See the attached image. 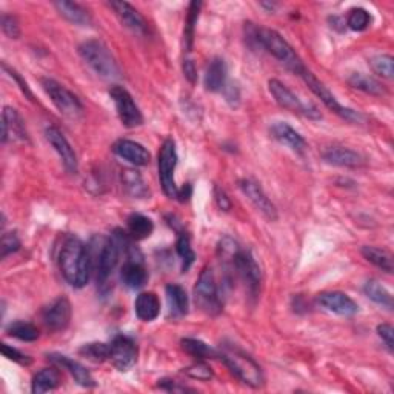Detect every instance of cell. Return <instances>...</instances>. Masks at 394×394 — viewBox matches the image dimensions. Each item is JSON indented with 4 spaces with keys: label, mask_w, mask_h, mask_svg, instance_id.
Here are the masks:
<instances>
[{
    "label": "cell",
    "mask_w": 394,
    "mask_h": 394,
    "mask_svg": "<svg viewBox=\"0 0 394 394\" xmlns=\"http://www.w3.org/2000/svg\"><path fill=\"white\" fill-rule=\"evenodd\" d=\"M121 276L123 283L133 290L142 288L148 282V271L142 265V262L136 261V259H130L128 262H125Z\"/></svg>",
    "instance_id": "d4e9b609"
},
{
    "label": "cell",
    "mask_w": 394,
    "mask_h": 394,
    "mask_svg": "<svg viewBox=\"0 0 394 394\" xmlns=\"http://www.w3.org/2000/svg\"><path fill=\"white\" fill-rule=\"evenodd\" d=\"M2 353L6 359L14 360V362H19V364H30L31 359L28 356H25L23 353H20L19 350H16L13 347H8L6 343H2Z\"/></svg>",
    "instance_id": "7dc6e473"
},
{
    "label": "cell",
    "mask_w": 394,
    "mask_h": 394,
    "mask_svg": "<svg viewBox=\"0 0 394 394\" xmlns=\"http://www.w3.org/2000/svg\"><path fill=\"white\" fill-rule=\"evenodd\" d=\"M134 312L140 321L151 322L161 314V300L151 291L140 293L134 302Z\"/></svg>",
    "instance_id": "cb8c5ba5"
},
{
    "label": "cell",
    "mask_w": 394,
    "mask_h": 394,
    "mask_svg": "<svg viewBox=\"0 0 394 394\" xmlns=\"http://www.w3.org/2000/svg\"><path fill=\"white\" fill-rule=\"evenodd\" d=\"M122 187L134 199H145L149 196V190L144 178H142L140 173L136 170L122 171Z\"/></svg>",
    "instance_id": "f1b7e54d"
},
{
    "label": "cell",
    "mask_w": 394,
    "mask_h": 394,
    "mask_svg": "<svg viewBox=\"0 0 394 394\" xmlns=\"http://www.w3.org/2000/svg\"><path fill=\"white\" fill-rule=\"evenodd\" d=\"M113 153L116 156H119L123 161H127L136 166H145L149 164L151 156L148 153V149L137 144L134 140H128V139H119L113 145Z\"/></svg>",
    "instance_id": "d6986e66"
},
{
    "label": "cell",
    "mask_w": 394,
    "mask_h": 394,
    "mask_svg": "<svg viewBox=\"0 0 394 394\" xmlns=\"http://www.w3.org/2000/svg\"><path fill=\"white\" fill-rule=\"evenodd\" d=\"M42 88L47 93V96L51 99V102L57 108L61 114L70 117V119H79L83 113V105L79 97L70 90H66L61 83L54 79L44 78L40 80Z\"/></svg>",
    "instance_id": "ba28073f"
},
{
    "label": "cell",
    "mask_w": 394,
    "mask_h": 394,
    "mask_svg": "<svg viewBox=\"0 0 394 394\" xmlns=\"http://www.w3.org/2000/svg\"><path fill=\"white\" fill-rule=\"evenodd\" d=\"M371 68L376 74H379L383 79H393L394 75V61L388 54L374 56L370 61Z\"/></svg>",
    "instance_id": "60d3db41"
},
{
    "label": "cell",
    "mask_w": 394,
    "mask_h": 394,
    "mask_svg": "<svg viewBox=\"0 0 394 394\" xmlns=\"http://www.w3.org/2000/svg\"><path fill=\"white\" fill-rule=\"evenodd\" d=\"M159 388H162V390L168 391V393H187V391H192L191 388L183 387V385H179V382L170 381V379L159 381Z\"/></svg>",
    "instance_id": "c3c4849f"
},
{
    "label": "cell",
    "mask_w": 394,
    "mask_h": 394,
    "mask_svg": "<svg viewBox=\"0 0 394 394\" xmlns=\"http://www.w3.org/2000/svg\"><path fill=\"white\" fill-rule=\"evenodd\" d=\"M47 140L49 142V145L54 148L56 153L61 157V161L65 166V170L68 171L70 174H75L79 170V161H78V154H75L74 148L71 147V144L66 137L63 136V133L56 128V127H49L45 131Z\"/></svg>",
    "instance_id": "9a60e30c"
},
{
    "label": "cell",
    "mask_w": 394,
    "mask_h": 394,
    "mask_svg": "<svg viewBox=\"0 0 394 394\" xmlns=\"http://www.w3.org/2000/svg\"><path fill=\"white\" fill-rule=\"evenodd\" d=\"M176 251H178V254L182 259V270L183 271H188V268L195 264V259L196 254L195 251L191 248V242L187 233H180L178 242H176Z\"/></svg>",
    "instance_id": "f35d334b"
},
{
    "label": "cell",
    "mask_w": 394,
    "mask_h": 394,
    "mask_svg": "<svg viewBox=\"0 0 394 394\" xmlns=\"http://www.w3.org/2000/svg\"><path fill=\"white\" fill-rule=\"evenodd\" d=\"M231 270L236 273L238 278L244 282L245 288L251 296H256L259 288H261V268H259L254 256L251 254V251L239 248L228 262H226Z\"/></svg>",
    "instance_id": "8992f818"
},
{
    "label": "cell",
    "mask_w": 394,
    "mask_h": 394,
    "mask_svg": "<svg viewBox=\"0 0 394 394\" xmlns=\"http://www.w3.org/2000/svg\"><path fill=\"white\" fill-rule=\"evenodd\" d=\"M61 385V374L54 368H44L32 377L31 391L35 394H42L56 390Z\"/></svg>",
    "instance_id": "f546056e"
},
{
    "label": "cell",
    "mask_w": 394,
    "mask_h": 394,
    "mask_svg": "<svg viewBox=\"0 0 394 394\" xmlns=\"http://www.w3.org/2000/svg\"><path fill=\"white\" fill-rule=\"evenodd\" d=\"M195 302L199 309L209 316H217L223 308V302L219 293V285L216 276L209 266H205L200 273L195 287Z\"/></svg>",
    "instance_id": "5b68a950"
},
{
    "label": "cell",
    "mask_w": 394,
    "mask_h": 394,
    "mask_svg": "<svg viewBox=\"0 0 394 394\" xmlns=\"http://www.w3.org/2000/svg\"><path fill=\"white\" fill-rule=\"evenodd\" d=\"M317 304L324 309L338 316H355L359 312L356 302L340 291H325L317 296Z\"/></svg>",
    "instance_id": "e0dca14e"
},
{
    "label": "cell",
    "mask_w": 394,
    "mask_h": 394,
    "mask_svg": "<svg viewBox=\"0 0 394 394\" xmlns=\"http://www.w3.org/2000/svg\"><path fill=\"white\" fill-rule=\"evenodd\" d=\"M121 257V244L116 238L105 239L100 245V250L96 259V278L100 285H104L108 279L111 278L113 271L119 264Z\"/></svg>",
    "instance_id": "7c38bea8"
},
{
    "label": "cell",
    "mask_w": 394,
    "mask_h": 394,
    "mask_svg": "<svg viewBox=\"0 0 394 394\" xmlns=\"http://www.w3.org/2000/svg\"><path fill=\"white\" fill-rule=\"evenodd\" d=\"M226 82V65L223 62V59L221 57H214L211 62L208 63L207 71H205V88L208 91H221L225 87Z\"/></svg>",
    "instance_id": "484cf974"
},
{
    "label": "cell",
    "mask_w": 394,
    "mask_h": 394,
    "mask_svg": "<svg viewBox=\"0 0 394 394\" xmlns=\"http://www.w3.org/2000/svg\"><path fill=\"white\" fill-rule=\"evenodd\" d=\"M6 331L11 338H16L22 342H35L40 336L37 326L28 322H14L8 326Z\"/></svg>",
    "instance_id": "8d00e7d4"
},
{
    "label": "cell",
    "mask_w": 394,
    "mask_h": 394,
    "mask_svg": "<svg viewBox=\"0 0 394 394\" xmlns=\"http://www.w3.org/2000/svg\"><path fill=\"white\" fill-rule=\"evenodd\" d=\"M348 83L355 90L364 91V93H367V94H371V96H383L385 94V90L381 82H377L374 78H370V75L362 74V73L351 74L348 78Z\"/></svg>",
    "instance_id": "1f68e13d"
},
{
    "label": "cell",
    "mask_w": 394,
    "mask_h": 394,
    "mask_svg": "<svg viewBox=\"0 0 394 394\" xmlns=\"http://www.w3.org/2000/svg\"><path fill=\"white\" fill-rule=\"evenodd\" d=\"M110 97L113 99L117 116H119L123 127L136 128L144 123V116H142L137 104L134 102L133 96L127 90L119 85H114L110 90Z\"/></svg>",
    "instance_id": "8fae6325"
},
{
    "label": "cell",
    "mask_w": 394,
    "mask_h": 394,
    "mask_svg": "<svg viewBox=\"0 0 394 394\" xmlns=\"http://www.w3.org/2000/svg\"><path fill=\"white\" fill-rule=\"evenodd\" d=\"M2 68H4L8 74H10V78H11V79L16 80V83H18L19 88H20V91H22V93H23L25 96H27L30 100H35V96H32L31 90H30V87H28V83L22 79V75H20L18 71L13 70V68H10V66H8L5 62L2 63Z\"/></svg>",
    "instance_id": "f6af8a7d"
},
{
    "label": "cell",
    "mask_w": 394,
    "mask_h": 394,
    "mask_svg": "<svg viewBox=\"0 0 394 394\" xmlns=\"http://www.w3.org/2000/svg\"><path fill=\"white\" fill-rule=\"evenodd\" d=\"M200 8H202V4H200V2H191L190 4L187 22H185V30H183V49H185V53L191 51L192 42H195V28H196V22L199 19Z\"/></svg>",
    "instance_id": "d590c367"
},
{
    "label": "cell",
    "mask_w": 394,
    "mask_h": 394,
    "mask_svg": "<svg viewBox=\"0 0 394 394\" xmlns=\"http://www.w3.org/2000/svg\"><path fill=\"white\" fill-rule=\"evenodd\" d=\"M377 334H379V338L385 342V345L390 351H393L394 348V330L390 324H382L377 326Z\"/></svg>",
    "instance_id": "bcb514c9"
},
{
    "label": "cell",
    "mask_w": 394,
    "mask_h": 394,
    "mask_svg": "<svg viewBox=\"0 0 394 394\" xmlns=\"http://www.w3.org/2000/svg\"><path fill=\"white\" fill-rule=\"evenodd\" d=\"M110 360L119 371H128L137 362V345L127 336H116L110 343Z\"/></svg>",
    "instance_id": "5bb4252c"
},
{
    "label": "cell",
    "mask_w": 394,
    "mask_h": 394,
    "mask_svg": "<svg viewBox=\"0 0 394 394\" xmlns=\"http://www.w3.org/2000/svg\"><path fill=\"white\" fill-rule=\"evenodd\" d=\"M302 75V79L305 80V83L308 85V88L313 91V93L321 99V102L328 108V110H331L333 113H336L339 117H342V119H345L347 122H351V123H360L364 121V116L355 111V110H351V108H347V106H343L338 102V99L334 97V94L331 93V91L326 88L324 83L316 78V75L312 73V71H308L305 68V71L300 74Z\"/></svg>",
    "instance_id": "9c48e42d"
},
{
    "label": "cell",
    "mask_w": 394,
    "mask_h": 394,
    "mask_svg": "<svg viewBox=\"0 0 394 394\" xmlns=\"http://www.w3.org/2000/svg\"><path fill=\"white\" fill-rule=\"evenodd\" d=\"M239 188L247 196V199L251 202L259 213H261L266 221L274 222L278 219V209H276L274 204L265 195L262 187L253 179H242L239 180Z\"/></svg>",
    "instance_id": "4fadbf2b"
},
{
    "label": "cell",
    "mask_w": 394,
    "mask_h": 394,
    "mask_svg": "<svg viewBox=\"0 0 394 394\" xmlns=\"http://www.w3.org/2000/svg\"><path fill=\"white\" fill-rule=\"evenodd\" d=\"M48 357L59 367H62L63 370L68 371L74 377V381L80 385V387H85V388L96 387V381L93 379V376H91V373L82 364L75 362V360L66 357V356H62V355H49Z\"/></svg>",
    "instance_id": "603a6c76"
},
{
    "label": "cell",
    "mask_w": 394,
    "mask_h": 394,
    "mask_svg": "<svg viewBox=\"0 0 394 394\" xmlns=\"http://www.w3.org/2000/svg\"><path fill=\"white\" fill-rule=\"evenodd\" d=\"M20 248V239L18 238L16 233H4L2 234V242H0V250H2V257L10 256Z\"/></svg>",
    "instance_id": "7bdbcfd3"
},
{
    "label": "cell",
    "mask_w": 394,
    "mask_h": 394,
    "mask_svg": "<svg viewBox=\"0 0 394 394\" xmlns=\"http://www.w3.org/2000/svg\"><path fill=\"white\" fill-rule=\"evenodd\" d=\"M259 45L264 47L268 53L274 56L278 61L288 68L291 73L302 74L305 71V66L302 63L300 57L296 54L295 49L285 40L278 31L274 30H259L257 35Z\"/></svg>",
    "instance_id": "277c9868"
},
{
    "label": "cell",
    "mask_w": 394,
    "mask_h": 394,
    "mask_svg": "<svg viewBox=\"0 0 394 394\" xmlns=\"http://www.w3.org/2000/svg\"><path fill=\"white\" fill-rule=\"evenodd\" d=\"M183 74H185V78L188 79L190 83H196L197 80V70H196V65L190 59H185L183 61Z\"/></svg>",
    "instance_id": "f907efd6"
},
{
    "label": "cell",
    "mask_w": 394,
    "mask_h": 394,
    "mask_svg": "<svg viewBox=\"0 0 394 394\" xmlns=\"http://www.w3.org/2000/svg\"><path fill=\"white\" fill-rule=\"evenodd\" d=\"M183 373H185L188 377H191V379H196V381L213 379L211 368H209V365H207L204 360H199V362L190 365L188 368L183 370Z\"/></svg>",
    "instance_id": "b9f144b4"
},
{
    "label": "cell",
    "mask_w": 394,
    "mask_h": 394,
    "mask_svg": "<svg viewBox=\"0 0 394 394\" xmlns=\"http://www.w3.org/2000/svg\"><path fill=\"white\" fill-rule=\"evenodd\" d=\"M166 302H168L170 316L183 317L188 313V296L180 285L171 283L166 287Z\"/></svg>",
    "instance_id": "4316f807"
},
{
    "label": "cell",
    "mask_w": 394,
    "mask_h": 394,
    "mask_svg": "<svg viewBox=\"0 0 394 394\" xmlns=\"http://www.w3.org/2000/svg\"><path fill=\"white\" fill-rule=\"evenodd\" d=\"M79 54L96 74L108 80L121 79L122 71L114 56L102 40L90 39L79 47Z\"/></svg>",
    "instance_id": "3957f363"
},
{
    "label": "cell",
    "mask_w": 394,
    "mask_h": 394,
    "mask_svg": "<svg viewBox=\"0 0 394 394\" xmlns=\"http://www.w3.org/2000/svg\"><path fill=\"white\" fill-rule=\"evenodd\" d=\"M59 266H61L65 281L71 287H85L90 281L91 257L82 240L74 236L66 238L61 250V256H59Z\"/></svg>",
    "instance_id": "6da1fadb"
},
{
    "label": "cell",
    "mask_w": 394,
    "mask_h": 394,
    "mask_svg": "<svg viewBox=\"0 0 394 394\" xmlns=\"http://www.w3.org/2000/svg\"><path fill=\"white\" fill-rule=\"evenodd\" d=\"M219 357L223 360L225 365L230 368V371L238 377L240 382H244L248 387L261 388L264 385V373L262 368L253 357H250L245 351L238 347L226 345L219 351Z\"/></svg>",
    "instance_id": "7a4b0ae2"
},
{
    "label": "cell",
    "mask_w": 394,
    "mask_h": 394,
    "mask_svg": "<svg viewBox=\"0 0 394 394\" xmlns=\"http://www.w3.org/2000/svg\"><path fill=\"white\" fill-rule=\"evenodd\" d=\"M324 161L334 166H343V168H357L364 165V157L357 151L345 147H331L324 151Z\"/></svg>",
    "instance_id": "44dd1931"
},
{
    "label": "cell",
    "mask_w": 394,
    "mask_h": 394,
    "mask_svg": "<svg viewBox=\"0 0 394 394\" xmlns=\"http://www.w3.org/2000/svg\"><path fill=\"white\" fill-rule=\"evenodd\" d=\"M182 348L183 351H187V353L192 357H196V359H200V360H204V359H213V357H219V351H216L214 348H211L209 345H207L205 342L202 340H199V339H191V338H187V339H182Z\"/></svg>",
    "instance_id": "e575fe53"
},
{
    "label": "cell",
    "mask_w": 394,
    "mask_h": 394,
    "mask_svg": "<svg viewBox=\"0 0 394 394\" xmlns=\"http://www.w3.org/2000/svg\"><path fill=\"white\" fill-rule=\"evenodd\" d=\"M178 166V151L173 139H166L159 153V179H161L162 190L170 199H178L179 187L176 185L174 171Z\"/></svg>",
    "instance_id": "30bf717a"
},
{
    "label": "cell",
    "mask_w": 394,
    "mask_h": 394,
    "mask_svg": "<svg viewBox=\"0 0 394 394\" xmlns=\"http://www.w3.org/2000/svg\"><path fill=\"white\" fill-rule=\"evenodd\" d=\"M79 353L88 360H93V362H105V360H110V343H87L79 350Z\"/></svg>",
    "instance_id": "74e56055"
},
{
    "label": "cell",
    "mask_w": 394,
    "mask_h": 394,
    "mask_svg": "<svg viewBox=\"0 0 394 394\" xmlns=\"http://www.w3.org/2000/svg\"><path fill=\"white\" fill-rule=\"evenodd\" d=\"M190 196H191V187L187 185L185 187H182V188H179V192H178V199L180 200V202H185V200H188L190 199Z\"/></svg>",
    "instance_id": "816d5d0a"
},
{
    "label": "cell",
    "mask_w": 394,
    "mask_h": 394,
    "mask_svg": "<svg viewBox=\"0 0 394 394\" xmlns=\"http://www.w3.org/2000/svg\"><path fill=\"white\" fill-rule=\"evenodd\" d=\"M362 256L367 259L368 262L373 264L374 266L381 268L385 273H393L394 265H393V257L390 253H387L385 250H381L377 247H370L367 245L362 248Z\"/></svg>",
    "instance_id": "836d02e7"
},
{
    "label": "cell",
    "mask_w": 394,
    "mask_h": 394,
    "mask_svg": "<svg viewBox=\"0 0 394 394\" xmlns=\"http://www.w3.org/2000/svg\"><path fill=\"white\" fill-rule=\"evenodd\" d=\"M110 8H113V11L116 13L119 20L127 27L128 30H131L133 32H136L139 36H145L148 32V25L136 8H133L130 4L127 2H110L108 4Z\"/></svg>",
    "instance_id": "ac0fdd59"
},
{
    "label": "cell",
    "mask_w": 394,
    "mask_h": 394,
    "mask_svg": "<svg viewBox=\"0 0 394 394\" xmlns=\"http://www.w3.org/2000/svg\"><path fill=\"white\" fill-rule=\"evenodd\" d=\"M127 228H128V236H131L136 240H142L151 236V233L154 230V223L149 217L134 213L128 217Z\"/></svg>",
    "instance_id": "4dcf8cb0"
},
{
    "label": "cell",
    "mask_w": 394,
    "mask_h": 394,
    "mask_svg": "<svg viewBox=\"0 0 394 394\" xmlns=\"http://www.w3.org/2000/svg\"><path fill=\"white\" fill-rule=\"evenodd\" d=\"M56 10L59 11V14L65 18L68 22L74 23V25H80V27H87V25L91 23V16L90 13L79 4L74 2H66V0H61V2L54 4Z\"/></svg>",
    "instance_id": "83f0119b"
},
{
    "label": "cell",
    "mask_w": 394,
    "mask_h": 394,
    "mask_svg": "<svg viewBox=\"0 0 394 394\" xmlns=\"http://www.w3.org/2000/svg\"><path fill=\"white\" fill-rule=\"evenodd\" d=\"M364 293L368 299H371L374 302V304L387 308L390 312L393 309V296L381 282H377L374 279L368 281L364 287Z\"/></svg>",
    "instance_id": "d6a6232c"
},
{
    "label": "cell",
    "mask_w": 394,
    "mask_h": 394,
    "mask_svg": "<svg viewBox=\"0 0 394 394\" xmlns=\"http://www.w3.org/2000/svg\"><path fill=\"white\" fill-rule=\"evenodd\" d=\"M27 140V130L18 110L11 106H5L2 113V144H6L8 139Z\"/></svg>",
    "instance_id": "7402d4cb"
},
{
    "label": "cell",
    "mask_w": 394,
    "mask_h": 394,
    "mask_svg": "<svg viewBox=\"0 0 394 394\" xmlns=\"http://www.w3.org/2000/svg\"><path fill=\"white\" fill-rule=\"evenodd\" d=\"M73 308L70 300L66 297H59L53 300L47 308L42 312V319L47 325L48 330L51 331H63L71 322Z\"/></svg>",
    "instance_id": "2e32d148"
},
{
    "label": "cell",
    "mask_w": 394,
    "mask_h": 394,
    "mask_svg": "<svg viewBox=\"0 0 394 394\" xmlns=\"http://www.w3.org/2000/svg\"><path fill=\"white\" fill-rule=\"evenodd\" d=\"M271 134L273 137L282 144L283 147L290 148L291 151H295L297 154H304L307 149V142L304 136L299 131H296L291 125L285 122H276L271 127Z\"/></svg>",
    "instance_id": "ffe728a7"
},
{
    "label": "cell",
    "mask_w": 394,
    "mask_h": 394,
    "mask_svg": "<svg viewBox=\"0 0 394 394\" xmlns=\"http://www.w3.org/2000/svg\"><path fill=\"white\" fill-rule=\"evenodd\" d=\"M214 199H216L217 207L223 209V211H230L231 209L230 199H228V196H226V192L223 190H221L219 187L214 188Z\"/></svg>",
    "instance_id": "681fc988"
},
{
    "label": "cell",
    "mask_w": 394,
    "mask_h": 394,
    "mask_svg": "<svg viewBox=\"0 0 394 394\" xmlns=\"http://www.w3.org/2000/svg\"><path fill=\"white\" fill-rule=\"evenodd\" d=\"M268 90H270V93L274 97L276 102H278V105L285 108V110L299 113L312 121L322 119V114L319 110H317L316 105L300 100L287 85H283L282 82L271 79L270 82H268Z\"/></svg>",
    "instance_id": "52a82bcc"
},
{
    "label": "cell",
    "mask_w": 394,
    "mask_h": 394,
    "mask_svg": "<svg viewBox=\"0 0 394 394\" xmlns=\"http://www.w3.org/2000/svg\"><path fill=\"white\" fill-rule=\"evenodd\" d=\"M371 23V16L364 8H353L350 10L348 18H347V25L348 28H351L353 31H364Z\"/></svg>",
    "instance_id": "ab89813d"
},
{
    "label": "cell",
    "mask_w": 394,
    "mask_h": 394,
    "mask_svg": "<svg viewBox=\"0 0 394 394\" xmlns=\"http://www.w3.org/2000/svg\"><path fill=\"white\" fill-rule=\"evenodd\" d=\"M2 30L5 35L10 39H19L20 37V27L18 19L10 14H2Z\"/></svg>",
    "instance_id": "ee69618b"
}]
</instances>
